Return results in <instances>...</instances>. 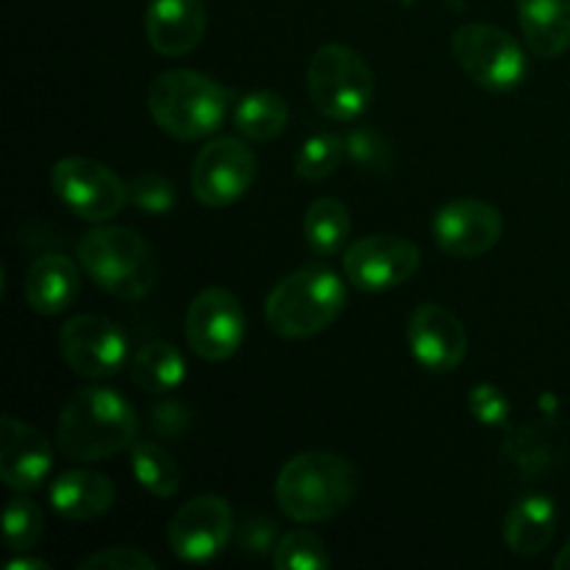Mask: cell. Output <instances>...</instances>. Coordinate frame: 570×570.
I'll return each instance as SVG.
<instances>
[{
  "instance_id": "7",
  "label": "cell",
  "mask_w": 570,
  "mask_h": 570,
  "mask_svg": "<svg viewBox=\"0 0 570 570\" xmlns=\"http://www.w3.org/2000/svg\"><path fill=\"white\" fill-rule=\"evenodd\" d=\"M456 61L471 81L490 92H510L523 83L529 72L521 42L490 22H468L451 39Z\"/></svg>"
},
{
  "instance_id": "6",
  "label": "cell",
  "mask_w": 570,
  "mask_h": 570,
  "mask_svg": "<svg viewBox=\"0 0 570 570\" xmlns=\"http://www.w3.org/2000/svg\"><path fill=\"white\" fill-rule=\"evenodd\" d=\"M306 92L323 117L354 122L367 111L376 81L367 61L348 45H323L306 67Z\"/></svg>"
},
{
  "instance_id": "35",
  "label": "cell",
  "mask_w": 570,
  "mask_h": 570,
  "mask_svg": "<svg viewBox=\"0 0 570 570\" xmlns=\"http://www.w3.org/2000/svg\"><path fill=\"white\" fill-rule=\"evenodd\" d=\"M6 570H50V566L45 560H31V557H17L11 560Z\"/></svg>"
},
{
  "instance_id": "17",
  "label": "cell",
  "mask_w": 570,
  "mask_h": 570,
  "mask_svg": "<svg viewBox=\"0 0 570 570\" xmlns=\"http://www.w3.org/2000/svg\"><path fill=\"white\" fill-rule=\"evenodd\" d=\"M206 33L204 0H150L145 11V37L165 59L193 53Z\"/></svg>"
},
{
  "instance_id": "19",
  "label": "cell",
  "mask_w": 570,
  "mask_h": 570,
  "mask_svg": "<svg viewBox=\"0 0 570 570\" xmlns=\"http://www.w3.org/2000/svg\"><path fill=\"white\" fill-rule=\"evenodd\" d=\"M81 293V271L61 254H45L28 267L26 301L37 315L53 317L72 306Z\"/></svg>"
},
{
  "instance_id": "13",
  "label": "cell",
  "mask_w": 570,
  "mask_h": 570,
  "mask_svg": "<svg viewBox=\"0 0 570 570\" xmlns=\"http://www.w3.org/2000/svg\"><path fill=\"white\" fill-rule=\"evenodd\" d=\"M234 512L223 495H198L167 527L170 551L184 562H209L234 538Z\"/></svg>"
},
{
  "instance_id": "29",
  "label": "cell",
  "mask_w": 570,
  "mask_h": 570,
  "mask_svg": "<svg viewBox=\"0 0 570 570\" xmlns=\"http://www.w3.org/2000/svg\"><path fill=\"white\" fill-rule=\"evenodd\" d=\"M128 204L148 217H165L176 209L178 193L167 176L156 170H139L128 181Z\"/></svg>"
},
{
  "instance_id": "4",
  "label": "cell",
  "mask_w": 570,
  "mask_h": 570,
  "mask_svg": "<svg viewBox=\"0 0 570 570\" xmlns=\"http://www.w3.org/2000/svg\"><path fill=\"white\" fill-rule=\"evenodd\" d=\"M232 92L198 70H167L150 81L148 111L173 139L195 142L212 137L228 115Z\"/></svg>"
},
{
  "instance_id": "11",
  "label": "cell",
  "mask_w": 570,
  "mask_h": 570,
  "mask_svg": "<svg viewBox=\"0 0 570 570\" xmlns=\"http://www.w3.org/2000/svg\"><path fill=\"white\" fill-rule=\"evenodd\" d=\"M421 267V250L399 234H367L351 243L343 256V273L362 293H387L410 282Z\"/></svg>"
},
{
  "instance_id": "5",
  "label": "cell",
  "mask_w": 570,
  "mask_h": 570,
  "mask_svg": "<svg viewBox=\"0 0 570 570\" xmlns=\"http://www.w3.org/2000/svg\"><path fill=\"white\" fill-rule=\"evenodd\" d=\"M78 262L83 273L120 301H142L156 284V256L134 228L104 226L89 228L78 243Z\"/></svg>"
},
{
  "instance_id": "21",
  "label": "cell",
  "mask_w": 570,
  "mask_h": 570,
  "mask_svg": "<svg viewBox=\"0 0 570 570\" xmlns=\"http://www.w3.org/2000/svg\"><path fill=\"white\" fill-rule=\"evenodd\" d=\"M518 22L540 59H557L570 48V0H518Z\"/></svg>"
},
{
  "instance_id": "12",
  "label": "cell",
  "mask_w": 570,
  "mask_h": 570,
  "mask_svg": "<svg viewBox=\"0 0 570 570\" xmlns=\"http://www.w3.org/2000/svg\"><path fill=\"white\" fill-rule=\"evenodd\" d=\"M59 348L67 365L87 379H109L131 362L126 332L104 315L70 317L59 332Z\"/></svg>"
},
{
  "instance_id": "25",
  "label": "cell",
  "mask_w": 570,
  "mask_h": 570,
  "mask_svg": "<svg viewBox=\"0 0 570 570\" xmlns=\"http://www.w3.org/2000/svg\"><path fill=\"white\" fill-rule=\"evenodd\" d=\"M131 473L139 488L156 499H173L181 488V468L176 456L156 440H139L131 445Z\"/></svg>"
},
{
  "instance_id": "9",
  "label": "cell",
  "mask_w": 570,
  "mask_h": 570,
  "mask_svg": "<svg viewBox=\"0 0 570 570\" xmlns=\"http://www.w3.org/2000/svg\"><path fill=\"white\" fill-rule=\"evenodd\" d=\"M256 178V156L239 137H215L198 150L189 173L193 195L209 209L243 198Z\"/></svg>"
},
{
  "instance_id": "27",
  "label": "cell",
  "mask_w": 570,
  "mask_h": 570,
  "mask_svg": "<svg viewBox=\"0 0 570 570\" xmlns=\"http://www.w3.org/2000/svg\"><path fill=\"white\" fill-rule=\"evenodd\" d=\"M345 156V137L340 134H315L306 139L295 156V176L304 181H323L340 167Z\"/></svg>"
},
{
  "instance_id": "28",
  "label": "cell",
  "mask_w": 570,
  "mask_h": 570,
  "mask_svg": "<svg viewBox=\"0 0 570 570\" xmlns=\"http://www.w3.org/2000/svg\"><path fill=\"white\" fill-rule=\"evenodd\" d=\"M3 529H6V546L17 554H26L33 546L39 543L45 532V515L39 510L37 501L26 499V495H17L6 504L3 515Z\"/></svg>"
},
{
  "instance_id": "10",
  "label": "cell",
  "mask_w": 570,
  "mask_h": 570,
  "mask_svg": "<svg viewBox=\"0 0 570 570\" xmlns=\"http://www.w3.org/2000/svg\"><path fill=\"white\" fill-rule=\"evenodd\" d=\"M184 332L200 360L226 362L243 348L248 321L237 295L223 287H206L189 304Z\"/></svg>"
},
{
  "instance_id": "30",
  "label": "cell",
  "mask_w": 570,
  "mask_h": 570,
  "mask_svg": "<svg viewBox=\"0 0 570 570\" xmlns=\"http://www.w3.org/2000/svg\"><path fill=\"white\" fill-rule=\"evenodd\" d=\"M345 156L367 173H384L393 165L390 145L384 142L382 134H376L373 128H354V131L345 137Z\"/></svg>"
},
{
  "instance_id": "2",
  "label": "cell",
  "mask_w": 570,
  "mask_h": 570,
  "mask_svg": "<svg viewBox=\"0 0 570 570\" xmlns=\"http://www.w3.org/2000/svg\"><path fill=\"white\" fill-rule=\"evenodd\" d=\"M360 488V473L332 451H304L282 465L276 504L295 523H323L345 510Z\"/></svg>"
},
{
  "instance_id": "18",
  "label": "cell",
  "mask_w": 570,
  "mask_h": 570,
  "mask_svg": "<svg viewBox=\"0 0 570 570\" xmlns=\"http://www.w3.org/2000/svg\"><path fill=\"white\" fill-rule=\"evenodd\" d=\"M115 484L109 476L89 468H72V471L59 473L48 490L50 507L56 515L67 521H95L106 515L115 504Z\"/></svg>"
},
{
  "instance_id": "24",
  "label": "cell",
  "mask_w": 570,
  "mask_h": 570,
  "mask_svg": "<svg viewBox=\"0 0 570 570\" xmlns=\"http://www.w3.org/2000/svg\"><path fill=\"white\" fill-rule=\"evenodd\" d=\"M289 120V106L273 89H254L243 95L234 109V126L250 142H267L284 131Z\"/></svg>"
},
{
  "instance_id": "16",
  "label": "cell",
  "mask_w": 570,
  "mask_h": 570,
  "mask_svg": "<svg viewBox=\"0 0 570 570\" xmlns=\"http://www.w3.org/2000/svg\"><path fill=\"white\" fill-rule=\"evenodd\" d=\"M53 468V449L48 438L31 423L14 415L0 421V479L14 493H33L42 488Z\"/></svg>"
},
{
  "instance_id": "23",
  "label": "cell",
  "mask_w": 570,
  "mask_h": 570,
  "mask_svg": "<svg viewBox=\"0 0 570 570\" xmlns=\"http://www.w3.org/2000/svg\"><path fill=\"white\" fill-rule=\"evenodd\" d=\"M304 237L306 245H309L317 256H323V259L337 256L340 250L348 245L351 237L348 206L340 198H332V195H323V198L312 200V206L306 209L304 217Z\"/></svg>"
},
{
  "instance_id": "22",
  "label": "cell",
  "mask_w": 570,
  "mask_h": 570,
  "mask_svg": "<svg viewBox=\"0 0 570 570\" xmlns=\"http://www.w3.org/2000/svg\"><path fill=\"white\" fill-rule=\"evenodd\" d=\"M128 371H131L134 384L142 393L167 395L181 387L184 376H187V362H184V354L176 345L156 340V343H145L131 356Z\"/></svg>"
},
{
  "instance_id": "8",
  "label": "cell",
  "mask_w": 570,
  "mask_h": 570,
  "mask_svg": "<svg viewBox=\"0 0 570 570\" xmlns=\"http://www.w3.org/2000/svg\"><path fill=\"white\" fill-rule=\"evenodd\" d=\"M50 187L70 215L87 223H109L128 204V184L89 156H65L56 161Z\"/></svg>"
},
{
  "instance_id": "1",
  "label": "cell",
  "mask_w": 570,
  "mask_h": 570,
  "mask_svg": "<svg viewBox=\"0 0 570 570\" xmlns=\"http://www.w3.org/2000/svg\"><path fill=\"white\" fill-rule=\"evenodd\" d=\"M137 410L120 390L83 387L61 406L56 445L72 462H100L131 449Z\"/></svg>"
},
{
  "instance_id": "14",
  "label": "cell",
  "mask_w": 570,
  "mask_h": 570,
  "mask_svg": "<svg viewBox=\"0 0 570 570\" xmlns=\"http://www.w3.org/2000/svg\"><path fill=\"white\" fill-rule=\"evenodd\" d=\"M432 232L443 254L454 259H479L499 245L504 234V217L488 200L456 198L440 206Z\"/></svg>"
},
{
  "instance_id": "34",
  "label": "cell",
  "mask_w": 570,
  "mask_h": 570,
  "mask_svg": "<svg viewBox=\"0 0 570 570\" xmlns=\"http://www.w3.org/2000/svg\"><path fill=\"white\" fill-rule=\"evenodd\" d=\"M189 410L178 401H159L150 406V432L161 440H176L187 432Z\"/></svg>"
},
{
  "instance_id": "20",
  "label": "cell",
  "mask_w": 570,
  "mask_h": 570,
  "mask_svg": "<svg viewBox=\"0 0 570 570\" xmlns=\"http://www.w3.org/2000/svg\"><path fill=\"white\" fill-rule=\"evenodd\" d=\"M560 512L549 495H527L504 518V543L518 557H538L557 534Z\"/></svg>"
},
{
  "instance_id": "15",
  "label": "cell",
  "mask_w": 570,
  "mask_h": 570,
  "mask_svg": "<svg viewBox=\"0 0 570 570\" xmlns=\"http://www.w3.org/2000/svg\"><path fill=\"white\" fill-rule=\"evenodd\" d=\"M406 343L421 367L451 373L468 356V332L460 317L440 304L417 306L406 323Z\"/></svg>"
},
{
  "instance_id": "32",
  "label": "cell",
  "mask_w": 570,
  "mask_h": 570,
  "mask_svg": "<svg viewBox=\"0 0 570 570\" xmlns=\"http://www.w3.org/2000/svg\"><path fill=\"white\" fill-rule=\"evenodd\" d=\"M468 410L484 426H501V423L510 421L512 404L504 390H499L495 384H476L468 395Z\"/></svg>"
},
{
  "instance_id": "33",
  "label": "cell",
  "mask_w": 570,
  "mask_h": 570,
  "mask_svg": "<svg viewBox=\"0 0 570 570\" xmlns=\"http://www.w3.org/2000/svg\"><path fill=\"white\" fill-rule=\"evenodd\" d=\"M78 570H156V560H150L142 549L115 546V549H100L98 554L81 560Z\"/></svg>"
},
{
  "instance_id": "3",
  "label": "cell",
  "mask_w": 570,
  "mask_h": 570,
  "mask_svg": "<svg viewBox=\"0 0 570 570\" xmlns=\"http://www.w3.org/2000/svg\"><path fill=\"white\" fill-rule=\"evenodd\" d=\"M348 289L343 276L328 265H306L287 273L265 301L271 332L287 340H306L326 332L345 309Z\"/></svg>"
},
{
  "instance_id": "26",
  "label": "cell",
  "mask_w": 570,
  "mask_h": 570,
  "mask_svg": "<svg viewBox=\"0 0 570 570\" xmlns=\"http://www.w3.org/2000/svg\"><path fill=\"white\" fill-rule=\"evenodd\" d=\"M273 566L278 570H326L332 566V554L315 532L293 529L278 540L273 551Z\"/></svg>"
},
{
  "instance_id": "31",
  "label": "cell",
  "mask_w": 570,
  "mask_h": 570,
  "mask_svg": "<svg viewBox=\"0 0 570 570\" xmlns=\"http://www.w3.org/2000/svg\"><path fill=\"white\" fill-rule=\"evenodd\" d=\"M234 540L243 554L265 557L273 554L278 546V523L267 515H248L237 529H234Z\"/></svg>"
},
{
  "instance_id": "36",
  "label": "cell",
  "mask_w": 570,
  "mask_h": 570,
  "mask_svg": "<svg viewBox=\"0 0 570 570\" xmlns=\"http://www.w3.org/2000/svg\"><path fill=\"white\" fill-rule=\"evenodd\" d=\"M554 568H557V570H570V540H568L566 546H562L560 554H557Z\"/></svg>"
}]
</instances>
